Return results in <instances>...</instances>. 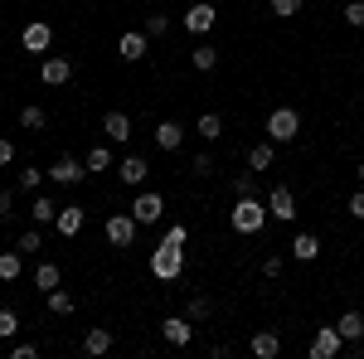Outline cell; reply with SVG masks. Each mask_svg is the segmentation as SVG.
Returning <instances> with one entry per match:
<instances>
[{
	"mask_svg": "<svg viewBox=\"0 0 364 359\" xmlns=\"http://www.w3.org/2000/svg\"><path fill=\"white\" fill-rule=\"evenodd\" d=\"M336 331L345 335V345H364V316L360 311H345V316L336 321Z\"/></svg>",
	"mask_w": 364,
	"mask_h": 359,
	"instance_id": "20",
	"label": "cell"
},
{
	"mask_svg": "<svg viewBox=\"0 0 364 359\" xmlns=\"http://www.w3.org/2000/svg\"><path fill=\"white\" fill-rule=\"evenodd\" d=\"M262 277H282V257H277V252H272V257L262 262Z\"/></svg>",
	"mask_w": 364,
	"mask_h": 359,
	"instance_id": "45",
	"label": "cell"
},
{
	"mask_svg": "<svg viewBox=\"0 0 364 359\" xmlns=\"http://www.w3.org/2000/svg\"><path fill=\"white\" fill-rule=\"evenodd\" d=\"M34 286H39V291H54V286H63V277H58L54 262H39V267H34Z\"/></svg>",
	"mask_w": 364,
	"mask_h": 359,
	"instance_id": "28",
	"label": "cell"
},
{
	"mask_svg": "<svg viewBox=\"0 0 364 359\" xmlns=\"http://www.w3.org/2000/svg\"><path fill=\"white\" fill-rule=\"evenodd\" d=\"M291 257H296V262H316V257H321V238H316V233H296V238H291Z\"/></svg>",
	"mask_w": 364,
	"mask_h": 359,
	"instance_id": "22",
	"label": "cell"
},
{
	"mask_svg": "<svg viewBox=\"0 0 364 359\" xmlns=\"http://www.w3.org/2000/svg\"><path fill=\"white\" fill-rule=\"evenodd\" d=\"M102 136L112 141V146H127V141H132V117H127V112H107V117H102Z\"/></svg>",
	"mask_w": 364,
	"mask_h": 359,
	"instance_id": "16",
	"label": "cell"
},
{
	"mask_svg": "<svg viewBox=\"0 0 364 359\" xmlns=\"http://www.w3.org/2000/svg\"><path fill=\"white\" fill-rule=\"evenodd\" d=\"M355 175H360V185H364V161H360V166H355Z\"/></svg>",
	"mask_w": 364,
	"mask_h": 359,
	"instance_id": "46",
	"label": "cell"
},
{
	"mask_svg": "<svg viewBox=\"0 0 364 359\" xmlns=\"http://www.w3.org/2000/svg\"><path fill=\"white\" fill-rule=\"evenodd\" d=\"M161 335H166V345H175V350H185V345L195 340V321H190V316H170L166 326H161Z\"/></svg>",
	"mask_w": 364,
	"mask_h": 359,
	"instance_id": "15",
	"label": "cell"
},
{
	"mask_svg": "<svg viewBox=\"0 0 364 359\" xmlns=\"http://www.w3.org/2000/svg\"><path fill=\"white\" fill-rule=\"evenodd\" d=\"M15 248L25 252V257H34V252H44V233H39V223H34V228H25V233H20V243H15Z\"/></svg>",
	"mask_w": 364,
	"mask_h": 359,
	"instance_id": "31",
	"label": "cell"
},
{
	"mask_svg": "<svg viewBox=\"0 0 364 359\" xmlns=\"http://www.w3.org/2000/svg\"><path fill=\"white\" fill-rule=\"evenodd\" d=\"M345 209H350V219H360V223H364V185L350 194V204H345Z\"/></svg>",
	"mask_w": 364,
	"mask_h": 359,
	"instance_id": "39",
	"label": "cell"
},
{
	"mask_svg": "<svg viewBox=\"0 0 364 359\" xmlns=\"http://www.w3.org/2000/svg\"><path fill=\"white\" fill-rule=\"evenodd\" d=\"M296 136H301V112L296 107L267 112V141H272V146H291Z\"/></svg>",
	"mask_w": 364,
	"mask_h": 359,
	"instance_id": "3",
	"label": "cell"
},
{
	"mask_svg": "<svg viewBox=\"0 0 364 359\" xmlns=\"http://www.w3.org/2000/svg\"><path fill=\"white\" fill-rule=\"evenodd\" d=\"M10 161H15V141H5V136H0V170L10 166Z\"/></svg>",
	"mask_w": 364,
	"mask_h": 359,
	"instance_id": "44",
	"label": "cell"
},
{
	"mask_svg": "<svg viewBox=\"0 0 364 359\" xmlns=\"http://www.w3.org/2000/svg\"><path fill=\"white\" fill-rule=\"evenodd\" d=\"M112 345H117V340H112V331H107V326H92V331L83 335V355H92V359H97V355H107Z\"/></svg>",
	"mask_w": 364,
	"mask_h": 359,
	"instance_id": "19",
	"label": "cell"
},
{
	"mask_svg": "<svg viewBox=\"0 0 364 359\" xmlns=\"http://www.w3.org/2000/svg\"><path fill=\"white\" fill-rule=\"evenodd\" d=\"M146 49H151V34H146V29H127V34L117 39V54L127 58V63H141Z\"/></svg>",
	"mask_w": 364,
	"mask_h": 359,
	"instance_id": "11",
	"label": "cell"
},
{
	"mask_svg": "<svg viewBox=\"0 0 364 359\" xmlns=\"http://www.w3.org/2000/svg\"><path fill=\"white\" fill-rule=\"evenodd\" d=\"M141 29H146L151 39H166V34H170V15H146V25H141Z\"/></svg>",
	"mask_w": 364,
	"mask_h": 359,
	"instance_id": "34",
	"label": "cell"
},
{
	"mask_svg": "<svg viewBox=\"0 0 364 359\" xmlns=\"http://www.w3.org/2000/svg\"><path fill=\"white\" fill-rule=\"evenodd\" d=\"M272 161H277V146H272V141L248 146V170H272Z\"/></svg>",
	"mask_w": 364,
	"mask_h": 359,
	"instance_id": "25",
	"label": "cell"
},
{
	"mask_svg": "<svg viewBox=\"0 0 364 359\" xmlns=\"http://www.w3.org/2000/svg\"><path fill=\"white\" fill-rule=\"evenodd\" d=\"M228 228L243 233V238H257V233L267 228V199H257V194H238L233 209H228Z\"/></svg>",
	"mask_w": 364,
	"mask_h": 359,
	"instance_id": "1",
	"label": "cell"
},
{
	"mask_svg": "<svg viewBox=\"0 0 364 359\" xmlns=\"http://www.w3.org/2000/svg\"><path fill=\"white\" fill-rule=\"evenodd\" d=\"M44 175H49V170H34V166H29V170H20V190H25V194H39Z\"/></svg>",
	"mask_w": 364,
	"mask_h": 359,
	"instance_id": "33",
	"label": "cell"
},
{
	"mask_svg": "<svg viewBox=\"0 0 364 359\" xmlns=\"http://www.w3.org/2000/svg\"><path fill=\"white\" fill-rule=\"evenodd\" d=\"M166 238H170V243H180V248H185V238H190V228H185V223H170V228H166Z\"/></svg>",
	"mask_w": 364,
	"mask_h": 359,
	"instance_id": "42",
	"label": "cell"
},
{
	"mask_svg": "<svg viewBox=\"0 0 364 359\" xmlns=\"http://www.w3.org/2000/svg\"><path fill=\"white\" fill-rule=\"evenodd\" d=\"M209 311H214V301H209V296H190V306H185V316H190V321H204Z\"/></svg>",
	"mask_w": 364,
	"mask_h": 359,
	"instance_id": "37",
	"label": "cell"
},
{
	"mask_svg": "<svg viewBox=\"0 0 364 359\" xmlns=\"http://www.w3.org/2000/svg\"><path fill=\"white\" fill-rule=\"evenodd\" d=\"M146 175H151V166H146L141 156H122V161H117V180H122L127 190H141V185H146Z\"/></svg>",
	"mask_w": 364,
	"mask_h": 359,
	"instance_id": "13",
	"label": "cell"
},
{
	"mask_svg": "<svg viewBox=\"0 0 364 359\" xmlns=\"http://www.w3.org/2000/svg\"><path fill=\"white\" fill-rule=\"evenodd\" d=\"M190 170H195V175H214V156H209V151H204V156H195V161H190Z\"/></svg>",
	"mask_w": 364,
	"mask_h": 359,
	"instance_id": "40",
	"label": "cell"
},
{
	"mask_svg": "<svg viewBox=\"0 0 364 359\" xmlns=\"http://www.w3.org/2000/svg\"><path fill=\"white\" fill-rule=\"evenodd\" d=\"M340 15H345V25H350V29H364V0H350Z\"/></svg>",
	"mask_w": 364,
	"mask_h": 359,
	"instance_id": "36",
	"label": "cell"
},
{
	"mask_svg": "<svg viewBox=\"0 0 364 359\" xmlns=\"http://www.w3.org/2000/svg\"><path fill=\"white\" fill-rule=\"evenodd\" d=\"M336 355H345V335L336 326H321L311 340V359H336Z\"/></svg>",
	"mask_w": 364,
	"mask_h": 359,
	"instance_id": "9",
	"label": "cell"
},
{
	"mask_svg": "<svg viewBox=\"0 0 364 359\" xmlns=\"http://www.w3.org/2000/svg\"><path fill=\"white\" fill-rule=\"evenodd\" d=\"M20 127H25V132H44V127H49V112L44 107H25L20 112Z\"/></svg>",
	"mask_w": 364,
	"mask_h": 359,
	"instance_id": "32",
	"label": "cell"
},
{
	"mask_svg": "<svg viewBox=\"0 0 364 359\" xmlns=\"http://www.w3.org/2000/svg\"><path fill=\"white\" fill-rule=\"evenodd\" d=\"M214 25H219V10H214L209 0H195V5L185 10V29H190V34H209Z\"/></svg>",
	"mask_w": 364,
	"mask_h": 359,
	"instance_id": "10",
	"label": "cell"
},
{
	"mask_svg": "<svg viewBox=\"0 0 364 359\" xmlns=\"http://www.w3.org/2000/svg\"><path fill=\"white\" fill-rule=\"evenodd\" d=\"M20 44H25V54H49V49H54V29H49V20H29L25 34H20Z\"/></svg>",
	"mask_w": 364,
	"mask_h": 359,
	"instance_id": "7",
	"label": "cell"
},
{
	"mask_svg": "<svg viewBox=\"0 0 364 359\" xmlns=\"http://www.w3.org/2000/svg\"><path fill=\"white\" fill-rule=\"evenodd\" d=\"M20 272H25V252H0V282H20Z\"/></svg>",
	"mask_w": 364,
	"mask_h": 359,
	"instance_id": "27",
	"label": "cell"
},
{
	"mask_svg": "<svg viewBox=\"0 0 364 359\" xmlns=\"http://www.w3.org/2000/svg\"><path fill=\"white\" fill-rule=\"evenodd\" d=\"M136 228H141V223L132 219V214H112V219L102 223V233H107L112 248H132V243H136Z\"/></svg>",
	"mask_w": 364,
	"mask_h": 359,
	"instance_id": "5",
	"label": "cell"
},
{
	"mask_svg": "<svg viewBox=\"0 0 364 359\" xmlns=\"http://www.w3.org/2000/svg\"><path fill=\"white\" fill-rule=\"evenodd\" d=\"M83 166L92 170V175H97V170H112V146H92L83 156Z\"/></svg>",
	"mask_w": 364,
	"mask_h": 359,
	"instance_id": "29",
	"label": "cell"
},
{
	"mask_svg": "<svg viewBox=\"0 0 364 359\" xmlns=\"http://www.w3.org/2000/svg\"><path fill=\"white\" fill-rule=\"evenodd\" d=\"M15 331H20V316L10 306H0V340H15Z\"/></svg>",
	"mask_w": 364,
	"mask_h": 359,
	"instance_id": "35",
	"label": "cell"
},
{
	"mask_svg": "<svg viewBox=\"0 0 364 359\" xmlns=\"http://www.w3.org/2000/svg\"><path fill=\"white\" fill-rule=\"evenodd\" d=\"M49 180H54V185H83L87 166H83V161H73V156H58L54 170H49Z\"/></svg>",
	"mask_w": 364,
	"mask_h": 359,
	"instance_id": "14",
	"label": "cell"
},
{
	"mask_svg": "<svg viewBox=\"0 0 364 359\" xmlns=\"http://www.w3.org/2000/svg\"><path fill=\"white\" fill-rule=\"evenodd\" d=\"M180 272H185V248L170 243V238H161L156 252H151V277H156V282H180Z\"/></svg>",
	"mask_w": 364,
	"mask_h": 359,
	"instance_id": "2",
	"label": "cell"
},
{
	"mask_svg": "<svg viewBox=\"0 0 364 359\" xmlns=\"http://www.w3.org/2000/svg\"><path fill=\"white\" fill-rule=\"evenodd\" d=\"M151 136H156V146H161L166 156H175V151L185 146V127H180L175 117H166V122H156V132H151Z\"/></svg>",
	"mask_w": 364,
	"mask_h": 359,
	"instance_id": "12",
	"label": "cell"
},
{
	"mask_svg": "<svg viewBox=\"0 0 364 359\" xmlns=\"http://www.w3.org/2000/svg\"><path fill=\"white\" fill-rule=\"evenodd\" d=\"M161 214H166V199L156 190H141L136 199H132V219H136L141 228H146V223H161Z\"/></svg>",
	"mask_w": 364,
	"mask_h": 359,
	"instance_id": "4",
	"label": "cell"
},
{
	"mask_svg": "<svg viewBox=\"0 0 364 359\" xmlns=\"http://www.w3.org/2000/svg\"><path fill=\"white\" fill-rule=\"evenodd\" d=\"M195 136L219 141V136H224V117H219V112H199V117H195Z\"/></svg>",
	"mask_w": 364,
	"mask_h": 359,
	"instance_id": "24",
	"label": "cell"
},
{
	"mask_svg": "<svg viewBox=\"0 0 364 359\" xmlns=\"http://www.w3.org/2000/svg\"><path fill=\"white\" fill-rule=\"evenodd\" d=\"M5 219H15V194L10 190H0V223Z\"/></svg>",
	"mask_w": 364,
	"mask_h": 359,
	"instance_id": "41",
	"label": "cell"
},
{
	"mask_svg": "<svg viewBox=\"0 0 364 359\" xmlns=\"http://www.w3.org/2000/svg\"><path fill=\"white\" fill-rule=\"evenodd\" d=\"M83 204H58V219H54V228L63 233V238H78V228H83Z\"/></svg>",
	"mask_w": 364,
	"mask_h": 359,
	"instance_id": "17",
	"label": "cell"
},
{
	"mask_svg": "<svg viewBox=\"0 0 364 359\" xmlns=\"http://www.w3.org/2000/svg\"><path fill=\"white\" fill-rule=\"evenodd\" d=\"M267 219H282V223L296 219V194L287 190V185H272L267 190Z\"/></svg>",
	"mask_w": 364,
	"mask_h": 359,
	"instance_id": "8",
	"label": "cell"
},
{
	"mask_svg": "<svg viewBox=\"0 0 364 359\" xmlns=\"http://www.w3.org/2000/svg\"><path fill=\"white\" fill-rule=\"evenodd\" d=\"M267 10L282 15V20H291V15H301V0H267Z\"/></svg>",
	"mask_w": 364,
	"mask_h": 359,
	"instance_id": "38",
	"label": "cell"
},
{
	"mask_svg": "<svg viewBox=\"0 0 364 359\" xmlns=\"http://www.w3.org/2000/svg\"><path fill=\"white\" fill-rule=\"evenodd\" d=\"M44 311H49V316H73V311H78V301H73L63 286H54V291H44Z\"/></svg>",
	"mask_w": 364,
	"mask_h": 359,
	"instance_id": "23",
	"label": "cell"
},
{
	"mask_svg": "<svg viewBox=\"0 0 364 359\" xmlns=\"http://www.w3.org/2000/svg\"><path fill=\"white\" fill-rule=\"evenodd\" d=\"M248 355H252V359H277V355H282V335H277V331H257V335L248 340Z\"/></svg>",
	"mask_w": 364,
	"mask_h": 359,
	"instance_id": "18",
	"label": "cell"
},
{
	"mask_svg": "<svg viewBox=\"0 0 364 359\" xmlns=\"http://www.w3.org/2000/svg\"><path fill=\"white\" fill-rule=\"evenodd\" d=\"M10 359H39V345H29V340H25V345L10 350Z\"/></svg>",
	"mask_w": 364,
	"mask_h": 359,
	"instance_id": "43",
	"label": "cell"
},
{
	"mask_svg": "<svg viewBox=\"0 0 364 359\" xmlns=\"http://www.w3.org/2000/svg\"><path fill=\"white\" fill-rule=\"evenodd\" d=\"M39 83H44V87L73 83V63H68L63 54H44V63H39Z\"/></svg>",
	"mask_w": 364,
	"mask_h": 359,
	"instance_id": "6",
	"label": "cell"
},
{
	"mask_svg": "<svg viewBox=\"0 0 364 359\" xmlns=\"http://www.w3.org/2000/svg\"><path fill=\"white\" fill-rule=\"evenodd\" d=\"M190 63H195L199 73H214V68H219V49H214V44H195V49H190Z\"/></svg>",
	"mask_w": 364,
	"mask_h": 359,
	"instance_id": "26",
	"label": "cell"
},
{
	"mask_svg": "<svg viewBox=\"0 0 364 359\" xmlns=\"http://www.w3.org/2000/svg\"><path fill=\"white\" fill-rule=\"evenodd\" d=\"M228 190H233V199H238V194H257V170H238V175L228 180Z\"/></svg>",
	"mask_w": 364,
	"mask_h": 359,
	"instance_id": "30",
	"label": "cell"
},
{
	"mask_svg": "<svg viewBox=\"0 0 364 359\" xmlns=\"http://www.w3.org/2000/svg\"><path fill=\"white\" fill-rule=\"evenodd\" d=\"M29 219L39 223V228H49V223L58 219V204L49 199V194H34V199H29Z\"/></svg>",
	"mask_w": 364,
	"mask_h": 359,
	"instance_id": "21",
	"label": "cell"
}]
</instances>
